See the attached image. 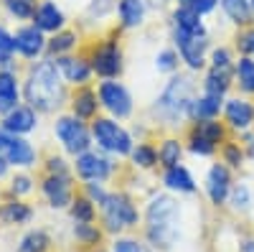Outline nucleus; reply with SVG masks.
<instances>
[{
    "label": "nucleus",
    "instance_id": "f257e3e1",
    "mask_svg": "<svg viewBox=\"0 0 254 252\" xmlns=\"http://www.w3.org/2000/svg\"><path fill=\"white\" fill-rule=\"evenodd\" d=\"M26 102L36 112H54L66 99V84L54 59H41L31 67L23 84Z\"/></svg>",
    "mask_w": 254,
    "mask_h": 252
},
{
    "label": "nucleus",
    "instance_id": "f03ea898",
    "mask_svg": "<svg viewBox=\"0 0 254 252\" xmlns=\"http://www.w3.org/2000/svg\"><path fill=\"white\" fill-rule=\"evenodd\" d=\"M196 97V82L188 74H173L171 82L165 84L163 94L155 99V115L171 125L178 128L183 120H188V107Z\"/></svg>",
    "mask_w": 254,
    "mask_h": 252
},
{
    "label": "nucleus",
    "instance_id": "7ed1b4c3",
    "mask_svg": "<svg viewBox=\"0 0 254 252\" xmlns=\"http://www.w3.org/2000/svg\"><path fill=\"white\" fill-rule=\"evenodd\" d=\"M147 240L155 247H171L181 232V209L176 199L158 194L147 206Z\"/></svg>",
    "mask_w": 254,
    "mask_h": 252
},
{
    "label": "nucleus",
    "instance_id": "20e7f679",
    "mask_svg": "<svg viewBox=\"0 0 254 252\" xmlns=\"http://www.w3.org/2000/svg\"><path fill=\"white\" fill-rule=\"evenodd\" d=\"M92 140L104 153H112V156H127L135 148L132 135L112 117H94L92 120Z\"/></svg>",
    "mask_w": 254,
    "mask_h": 252
},
{
    "label": "nucleus",
    "instance_id": "39448f33",
    "mask_svg": "<svg viewBox=\"0 0 254 252\" xmlns=\"http://www.w3.org/2000/svg\"><path fill=\"white\" fill-rule=\"evenodd\" d=\"M54 135L64 145V151L71 156H81L92 148V128L84 125V120L74 115H61L54 122Z\"/></svg>",
    "mask_w": 254,
    "mask_h": 252
},
{
    "label": "nucleus",
    "instance_id": "423d86ee",
    "mask_svg": "<svg viewBox=\"0 0 254 252\" xmlns=\"http://www.w3.org/2000/svg\"><path fill=\"white\" fill-rule=\"evenodd\" d=\"M89 64L92 72L102 79H117L125 69V56H122V46L117 38H104L89 49Z\"/></svg>",
    "mask_w": 254,
    "mask_h": 252
},
{
    "label": "nucleus",
    "instance_id": "0eeeda50",
    "mask_svg": "<svg viewBox=\"0 0 254 252\" xmlns=\"http://www.w3.org/2000/svg\"><path fill=\"white\" fill-rule=\"evenodd\" d=\"M97 97H99V104L107 110L112 117L117 120H125L132 115V94L127 92V87L117 79H104L99 87H97Z\"/></svg>",
    "mask_w": 254,
    "mask_h": 252
},
{
    "label": "nucleus",
    "instance_id": "6e6552de",
    "mask_svg": "<svg viewBox=\"0 0 254 252\" xmlns=\"http://www.w3.org/2000/svg\"><path fill=\"white\" fill-rule=\"evenodd\" d=\"M173 44L181 61L190 72H201L206 67V51H208V36H196L173 28Z\"/></svg>",
    "mask_w": 254,
    "mask_h": 252
},
{
    "label": "nucleus",
    "instance_id": "1a4fd4ad",
    "mask_svg": "<svg viewBox=\"0 0 254 252\" xmlns=\"http://www.w3.org/2000/svg\"><path fill=\"white\" fill-rule=\"evenodd\" d=\"M102 217L110 232H120L125 227L137 224V209L125 194H107V199L102 201Z\"/></svg>",
    "mask_w": 254,
    "mask_h": 252
},
{
    "label": "nucleus",
    "instance_id": "9d476101",
    "mask_svg": "<svg viewBox=\"0 0 254 252\" xmlns=\"http://www.w3.org/2000/svg\"><path fill=\"white\" fill-rule=\"evenodd\" d=\"M0 156L5 158L8 166H15V168H28L36 163L33 145L23 135H13L5 130H0Z\"/></svg>",
    "mask_w": 254,
    "mask_h": 252
},
{
    "label": "nucleus",
    "instance_id": "9b49d317",
    "mask_svg": "<svg viewBox=\"0 0 254 252\" xmlns=\"http://www.w3.org/2000/svg\"><path fill=\"white\" fill-rule=\"evenodd\" d=\"M226 128L234 133H249L254 128V104L247 97H231L224 102Z\"/></svg>",
    "mask_w": 254,
    "mask_h": 252
},
{
    "label": "nucleus",
    "instance_id": "f8f14e48",
    "mask_svg": "<svg viewBox=\"0 0 254 252\" xmlns=\"http://www.w3.org/2000/svg\"><path fill=\"white\" fill-rule=\"evenodd\" d=\"M74 171L84 181H104V178L112 173V163H110V158H104L102 153L87 151V153L76 156Z\"/></svg>",
    "mask_w": 254,
    "mask_h": 252
},
{
    "label": "nucleus",
    "instance_id": "ddd939ff",
    "mask_svg": "<svg viewBox=\"0 0 254 252\" xmlns=\"http://www.w3.org/2000/svg\"><path fill=\"white\" fill-rule=\"evenodd\" d=\"M56 67L64 77V82H69L74 84V87H84V84H89L92 79V64H89V59H84V56H59L56 59Z\"/></svg>",
    "mask_w": 254,
    "mask_h": 252
},
{
    "label": "nucleus",
    "instance_id": "4468645a",
    "mask_svg": "<svg viewBox=\"0 0 254 252\" xmlns=\"http://www.w3.org/2000/svg\"><path fill=\"white\" fill-rule=\"evenodd\" d=\"M15 51L23 56V59H38L41 54L46 51V44L49 41L44 38V31L36 28V26H23V28H18L15 36Z\"/></svg>",
    "mask_w": 254,
    "mask_h": 252
},
{
    "label": "nucleus",
    "instance_id": "2eb2a0df",
    "mask_svg": "<svg viewBox=\"0 0 254 252\" xmlns=\"http://www.w3.org/2000/svg\"><path fill=\"white\" fill-rule=\"evenodd\" d=\"M38 128V115L36 110L31 107H23L18 104L15 110H10L5 117H3V130L5 133H13V135H26V133H33Z\"/></svg>",
    "mask_w": 254,
    "mask_h": 252
},
{
    "label": "nucleus",
    "instance_id": "dca6fc26",
    "mask_svg": "<svg viewBox=\"0 0 254 252\" xmlns=\"http://www.w3.org/2000/svg\"><path fill=\"white\" fill-rule=\"evenodd\" d=\"M44 194L54 209H64L71 204V178L69 173H49L44 181Z\"/></svg>",
    "mask_w": 254,
    "mask_h": 252
},
{
    "label": "nucleus",
    "instance_id": "f3484780",
    "mask_svg": "<svg viewBox=\"0 0 254 252\" xmlns=\"http://www.w3.org/2000/svg\"><path fill=\"white\" fill-rule=\"evenodd\" d=\"M206 191L211 204H224L229 191H231V176H229V168L224 163H214L208 168V178H206Z\"/></svg>",
    "mask_w": 254,
    "mask_h": 252
},
{
    "label": "nucleus",
    "instance_id": "a211bd4d",
    "mask_svg": "<svg viewBox=\"0 0 254 252\" xmlns=\"http://www.w3.org/2000/svg\"><path fill=\"white\" fill-rule=\"evenodd\" d=\"M221 112H224V97L203 92V94H196L193 102H190L188 120L190 122L193 120H216Z\"/></svg>",
    "mask_w": 254,
    "mask_h": 252
},
{
    "label": "nucleus",
    "instance_id": "6ab92c4d",
    "mask_svg": "<svg viewBox=\"0 0 254 252\" xmlns=\"http://www.w3.org/2000/svg\"><path fill=\"white\" fill-rule=\"evenodd\" d=\"M69 104H71V115L79 117V120H94L97 117V110L102 107L97 92L89 87V84L76 87V92L71 94V102Z\"/></svg>",
    "mask_w": 254,
    "mask_h": 252
},
{
    "label": "nucleus",
    "instance_id": "aec40b11",
    "mask_svg": "<svg viewBox=\"0 0 254 252\" xmlns=\"http://www.w3.org/2000/svg\"><path fill=\"white\" fill-rule=\"evenodd\" d=\"M33 26L41 28L44 33H59V31H64V26H66V15L61 13V8H56V3L46 0V3H41L36 8Z\"/></svg>",
    "mask_w": 254,
    "mask_h": 252
},
{
    "label": "nucleus",
    "instance_id": "412c9836",
    "mask_svg": "<svg viewBox=\"0 0 254 252\" xmlns=\"http://www.w3.org/2000/svg\"><path fill=\"white\" fill-rule=\"evenodd\" d=\"M171 18H173V28H178V31L196 33V36H208L206 33V23H203V15L196 13L190 5H178Z\"/></svg>",
    "mask_w": 254,
    "mask_h": 252
},
{
    "label": "nucleus",
    "instance_id": "4be33fe9",
    "mask_svg": "<svg viewBox=\"0 0 254 252\" xmlns=\"http://www.w3.org/2000/svg\"><path fill=\"white\" fill-rule=\"evenodd\" d=\"M147 3L145 0H120L117 3V15L122 28H140L145 23Z\"/></svg>",
    "mask_w": 254,
    "mask_h": 252
},
{
    "label": "nucleus",
    "instance_id": "5701e85b",
    "mask_svg": "<svg viewBox=\"0 0 254 252\" xmlns=\"http://www.w3.org/2000/svg\"><path fill=\"white\" fill-rule=\"evenodd\" d=\"M18 79L13 72L0 69V115H8L18 107Z\"/></svg>",
    "mask_w": 254,
    "mask_h": 252
},
{
    "label": "nucleus",
    "instance_id": "b1692460",
    "mask_svg": "<svg viewBox=\"0 0 254 252\" xmlns=\"http://www.w3.org/2000/svg\"><path fill=\"white\" fill-rule=\"evenodd\" d=\"M163 183L171 188V191H183V194H193L196 191V181L193 176L188 173V168L186 166H171V168H165V173H163Z\"/></svg>",
    "mask_w": 254,
    "mask_h": 252
},
{
    "label": "nucleus",
    "instance_id": "393cba45",
    "mask_svg": "<svg viewBox=\"0 0 254 252\" xmlns=\"http://www.w3.org/2000/svg\"><path fill=\"white\" fill-rule=\"evenodd\" d=\"M221 8H224V13L229 15V20H231V23H234L237 28L254 26L249 0H221Z\"/></svg>",
    "mask_w": 254,
    "mask_h": 252
},
{
    "label": "nucleus",
    "instance_id": "a878e982",
    "mask_svg": "<svg viewBox=\"0 0 254 252\" xmlns=\"http://www.w3.org/2000/svg\"><path fill=\"white\" fill-rule=\"evenodd\" d=\"M234 82L242 89V94L252 97L254 94V59L252 56H239L234 67Z\"/></svg>",
    "mask_w": 254,
    "mask_h": 252
},
{
    "label": "nucleus",
    "instance_id": "bb28decb",
    "mask_svg": "<svg viewBox=\"0 0 254 252\" xmlns=\"http://www.w3.org/2000/svg\"><path fill=\"white\" fill-rule=\"evenodd\" d=\"M76 44H79V33L76 31H59V33H54V38L46 44V49H49V54H54L59 59V56L71 54L76 49Z\"/></svg>",
    "mask_w": 254,
    "mask_h": 252
},
{
    "label": "nucleus",
    "instance_id": "cd10ccee",
    "mask_svg": "<svg viewBox=\"0 0 254 252\" xmlns=\"http://www.w3.org/2000/svg\"><path fill=\"white\" fill-rule=\"evenodd\" d=\"M181 156H183V145H181L178 138L160 140V145H158V161H160V166H165V168L178 166L181 163Z\"/></svg>",
    "mask_w": 254,
    "mask_h": 252
},
{
    "label": "nucleus",
    "instance_id": "c85d7f7f",
    "mask_svg": "<svg viewBox=\"0 0 254 252\" xmlns=\"http://www.w3.org/2000/svg\"><path fill=\"white\" fill-rule=\"evenodd\" d=\"M231 84H234V77H231V74H221V72L208 69V74H206V79H203V92L224 97V94L231 89Z\"/></svg>",
    "mask_w": 254,
    "mask_h": 252
},
{
    "label": "nucleus",
    "instance_id": "c756f323",
    "mask_svg": "<svg viewBox=\"0 0 254 252\" xmlns=\"http://www.w3.org/2000/svg\"><path fill=\"white\" fill-rule=\"evenodd\" d=\"M33 217L31 206L28 204H20V201H10L5 204L3 209H0V219H3L5 224H23Z\"/></svg>",
    "mask_w": 254,
    "mask_h": 252
},
{
    "label": "nucleus",
    "instance_id": "7c9ffc66",
    "mask_svg": "<svg viewBox=\"0 0 254 252\" xmlns=\"http://www.w3.org/2000/svg\"><path fill=\"white\" fill-rule=\"evenodd\" d=\"M132 163L137 166V168H153V166H158V148L153 143H137V148H132Z\"/></svg>",
    "mask_w": 254,
    "mask_h": 252
},
{
    "label": "nucleus",
    "instance_id": "2f4dec72",
    "mask_svg": "<svg viewBox=\"0 0 254 252\" xmlns=\"http://www.w3.org/2000/svg\"><path fill=\"white\" fill-rule=\"evenodd\" d=\"M71 217H74L76 224H92L94 222V204H92V199H84V196L74 199L71 201Z\"/></svg>",
    "mask_w": 254,
    "mask_h": 252
},
{
    "label": "nucleus",
    "instance_id": "473e14b6",
    "mask_svg": "<svg viewBox=\"0 0 254 252\" xmlns=\"http://www.w3.org/2000/svg\"><path fill=\"white\" fill-rule=\"evenodd\" d=\"M46 250H49V237H46V232H41V229L28 232L18 245V252H46Z\"/></svg>",
    "mask_w": 254,
    "mask_h": 252
},
{
    "label": "nucleus",
    "instance_id": "72a5a7b5",
    "mask_svg": "<svg viewBox=\"0 0 254 252\" xmlns=\"http://www.w3.org/2000/svg\"><path fill=\"white\" fill-rule=\"evenodd\" d=\"M3 5H5V10L10 13V15H15V18H20V20H28V18H33V13H36V0H3Z\"/></svg>",
    "mask_w": 254,
    "mask_h": 252
},
{
    "label": "nucleus",
    "instance_id": "f704fd0d",
    "mask_svg": "<svg viewBox=\"0 0 254 252\" xmlns=\"http://www.w3.org/2000/svg\"><path fill=\"white\" fill-rule=\"evenodd\" d=\"M186 143H188V151L193 153V156H214L216 153V145L211 143V140H206L203 135L193 133V130H188Z\"/></svg>",
    "mask_w": 254,
    "mask_h": 252
},
{
    "label": "nucleus",
    "instance_id": "c9c22d12",
    "mask_svg": "<svg viewBox=\"0 0 254 252\" xmlns=\"http://www.w3.org/2000/svg\"><path fill=\"white\" fill-rule=\"evenodd\" d=\"M178 64H181V56H178L176 49H163V51H158V56H155V69H158V72L176 74V72H178Z\"/></svg>",
    "mask_w": 254,
    "mask_h": 252
},
{
    "label": "nucleus",
    "instance_id": "e433bc0d",
    "mask_svg": "<svg viewBox=\"0 0 254 252\" xmlns=\"http://www.w3.org/2000/svg\"><path fill=\"white\" fill-rule=\"evenodd\" d=\"M221 156H224V163H229L231 168H239L242 163H244V148L239 143H234V140H226L224 145H221Z\"/></svg>",
    "mask_w": 254,
    "mask_h": 252
},
{
    "label": "nucleus",
    "instance_id": "4c0bfd02",
    "mask_svg": "<svg viewBox=\"0 0 254 252\" xmlns=\"http://www.w3.org/2000/svg\"><path fill=\"white\" fill-rule=\"evenodd\" d=\"M13 54H15V41L3 26H0V67H8L13 61Z\"/></svg>",
    "mask_w": 254,
    "mask_h": 252
},
{
    "label": "nucleus",
    "instance_id": "58836bf2",
    "mask_svg": "<svg viewBox=\"0 0 254 252\" xmlns=\"http://www.w3.org/2000/svg\"><path fill=\"white\" fill-rule=\"evenodd\" d=\"M237 51H242V56H252L254 59V26L239 28V33H237Z\"/></svg>",
    "mask_w": 254,
    "mask_h": 252
},
{
    "label": "nucleus",
    "instance_id": "ea45409f",
    "mask_svg": "<svg viewBox=\"0 0 254 252\" xmlns=\"http://www.w3.org/2000/svg\"><path fill=\"white\" fill-rule=\"evenodd\" d=\"M76 240H81L84 245H97L99 242V229L94 224H76L74 227Z\"/></svg>",
    "mask_w": 254,
    "mask_h": 252
},
{
    "label": "nucleus",
    "instance_id": "a19ab883",
    "mask_svg": "<svg viewBox=\"0 0 254 252\" xmlns=\"http://www.w3.org/2000/svg\"><path fill=\"white\" fill-rule=\"evenodd\" d=\"M229 194H231V204H234L237 209H247V204H249V188L244 183L234 186Z\"/></svg>",
    "mask_w": 254,
    "mask_h": 252
},
{
    "label": "nucleus",
    "instance_id": "79ce46f5",
    "mask_svg": "<svg viewBox=\"0 0 254 252\" xmlns=\"http://www.w3.org/2000/svg\"><path fill=\"white\" fill-rule=\"evenodd\" d=\"M112 8H117V0H94L89 5V13L97 15V18H104V15H110Z\"/></svg>",
    "mask_w": 254,
    "mask_h": 252
},
{
    "label": "nucleus",
    "instance_id": "37998d69",
    "mask_svg": "<svg viewBox=\"0 0 254 252\" xmlns=\"http://www.w3.org/2000/svg\"><path fill=\"white\" fill-rule=\"evenodd\" d=\"M112 252H147L142 245H137L135 240H117Z\"/></svg>",
    "mask_w": 254,
    "mask_h": 252
},
{
    "label": "nucleus",
    "instance_id": "c03bdc74",
    "mask_svg": "<svg viewBox=\"0 0 254 252\" xmlns=\"http://www.w3.org/2000/svg\"><path fill=\"white\" fill-rule=\"evenodd\" d=\"M13 186H10V191L18 196V194H28L31 191V178L28 176H15L13 181H10Z\"/></svg>",
    "mask_w": 254,
    "mask_h": 252
},
{
    "label": "nucleus",
    "instance_id": "a18cd8bd",
    "mask_svg": "<svg viewBox=\"0 0 254 252\" xmlns=\"http://www.w3.org/2000/svg\"><path fill=\"white\" fill-rule=\"evenodd\" d=\"M216 5H219V0H190V8H193L196 13H201V15L216 10Z\"/></svg>",
    "mask_w": 254,
    "mask_h": 252
},
{
    "label": "nucleus",
    "instance_id": "49530a36",
    "mask_svg": "<svg viewBox=\"0 0 254 252\" xmlns=\"http://www.w3.org/2000/svg\"><path fill=\"white\" fill-rule=\"evenodd\" d=\"M49 173H69V166L61 156H51L49 158Z\"/></svg>",
    "mask_w": 254,
    "mask_h": 252
},
{
    "label": "nucleus",
    "instance_id": "de8ad7c7",
    "mask_svg": "<svg viewBox=\"0 0 254 252\" xmlns=\"http://www.w3.org/2000/svg\"><path fill=\"white\" fill-rule=\"evenodd\" d=\"M87 191H89V196H92V199H97L99 204H102L104 199H107V194H104V188H102L97 181H92V183L87 186Z\"/></svg>",
    "mask_w": 254,
    "mask_h": 252
},
{
    "label": "nucleus",
    "instance_id": "09e8293b",
    "mask_svg": "<svg viewBox=\"0 0 254 252\" xmlns=\"http://www.w3.org/2000/svg\"><path fill=\"white\" fill-rule=\"evenodd\" d=\"M244 145H247V148H244V153H247V156H249V158L254 161V135H249Z\"/></svg>",
    "mask_w": 254,
    "mask_h": 252
},
{
    "label": "nucleus",
    "instance_id": "8fccbe9b",
    "mask_svg": "<svg viewBox=\"0 0 254 252\" xmlns=\"http://www.w3.org/2000/svg\"><path fill=\"white\" fill-rule=\"evenodd\" d=\"M5 171H8V163H5V158H3V156H0V178L5 176Z\"/></svg>",
    "mask_w": 254,
    "mask_h": 252
},
{
    "label": "nucleus",
    "instance_id": "3c124183",
    "mask_svg": "<svg viewBox=\"0 0 254 252\" xmlns=\"http://www.w3.org/2000/svg\"><path fill=\"white\" fill-rule=\"evenodd\" d=\"M178 5H190V0H178Z\"/></svg>",
    "mask_w": 254,
    "mask_h": 252
},
{
    "label": "nucleus",
    "instance_id": "603ef678",
    "mask_svg": "<svg viewBox=\"0 0 254 252\" xmlns=\"http://www.w3.org/2000/svg\"><path fill=\"white\" fill-rule=\"evenodd\" d=\"M249 5H252V18H254V0H249Z\"/></svg>",
    "mask_w": 254,
    "mask_h": 252
}]
</instances>
